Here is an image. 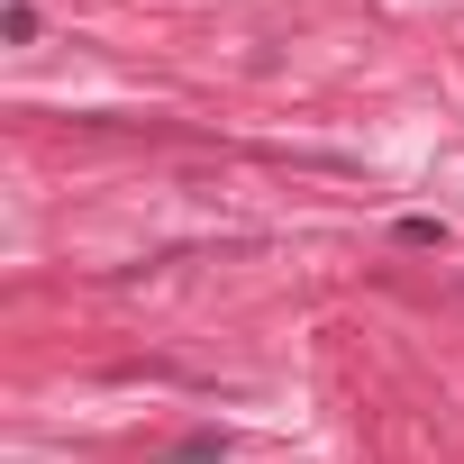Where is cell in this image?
<instances>
[{
  "mask_svg": "<svg viewBox=\"0 0 464 464\" xmlns=\"http://www.w3.org/2000/svg\"><path fill=\"white\" fill-rule=\"evenodd\" d=\"M392 237H401V246H437V256H446V218H419V209H410Z\"/></svg>",
  "mask_w": 464,
  "mask_h": 464,
  "instance_id": "6da1fadb",
  "label": "cell"
},
{
  "mask_svg": "<svg viewBox=\"0 0 464 464\" xmlns=\"http://www.w3.org/2000/svg\"><path fill=\"white\" fill-rule=\"evenodd\" d=\"M0 37H10V46H28V37H37V10H28V0H10V10H0Z\"/></svg>",
  "mask_w": 464,
  "mask_h": 464,
  "instance_id": "7a4b0ae2",
  "label": "cell"
},
{
  "mask_svg": "<svg viewBox=\"0 0 464 464\" xmlns=\"http://www.w3.org/2000/svg\"><path fill=\"white\" fill-rule=\"evenodd\" d=\"M173 455H191V464H200V455H227V437H218V428H191V437H182Z\"/></svg>",
  "mask_w": 464,
  "mask_h": 464,
  "instance_id": "3957f363",
  "label": "cell"
},
{
  "mask_svg": "<svg viewBox=\"0 0 464 464\" xmlns=\"http://www.w3.org/2000/svg\"><path fill=\"white\" fill-rule=\"evenodd\" d=\"M455 301H464V274H455Z\"/></svg>",
  "mask_w": 464,
  "mask_h": 464,
  "instance_id": "277c9868",
  "label": "cell"
}]
</instances>
